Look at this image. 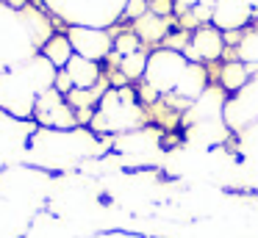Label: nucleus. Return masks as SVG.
<instances>
[{
	"label": "nucleus",
	"mask_w": 258,
	"mask_h": 238,
	"mask_svg": "<svg viewBox=\"0 0 258 238\" xmlns=\"http://www.w3.org/2000/svg\"><path fill=\"white\" fill-rule=\"evenodd\" d=\"M142 122H145V111H142V103L134 89L108 86L106 94L100 97V105H97L89 127L92 133H134L136 127H142Z\"/></svg>",
	"instance_id": "obj_1"
},
{
	"label": "nucleus",
	"mask_w": 258,
	"mask_h": 238,
	"mask_svg": "<svg viewBox=\"0 0 258 238\" xmlns=\"http://www.w3.org/2000/svg\"><path fill=\"white\" fill-rule=\"evenodd\" d=\"M95 136L84 127L75 130H42L34 136V152L42 155V164L47 166H70L75 161L95 152Z\"/></svg>",
	"instance_id": "obj_2"
},
{
	"label": "nucleus",
	"mask_w": 258,
	"mask_h": 238,
	"mask_svg": "<svg viewBox=\"0 0 258 238\" xmlns=\"http://www.w3.org/2000/svg\"><path fill=\"white\" fill-rule=\"evenodd\" d=\"M189 66V61L183 58V53H175V50H153L150 58H147V69H145V77L142 81L150 83L158 94H172L175 86H178L183 69Z\"/></svg>",
	"instance_id": "obj_3"
},
{
	"label": "nucleus",
	"mask_w": 258,
	"mask_h": 238,
	"mask_svg": "<svg viewBox=\"0 0 258 238\" xmlns=\"http://www.w3.org/2000/svg\"><path fill=\"white\" fill-rule=\"evenodd\" d=\"M34 119L47 130H75L78 119H75L73 105L67 103L64 94H58L56 89H47L36 97L34 103Z\"/></svg>",
	"instance_id": "obj_4"
},
{
	"label": "nucleus",
	"mask_w": 258,
	"mask_h": 238,
	"mask_svg": "<svg viewBox=\"0 0 258 238\" xmlns=\"http://www.w3.org/2000/svg\"><path fill=\"white\" fill-rule=\"evenodd\" d=\"M67 39H70V44H73L75 55L89 58V61H97V64L114 53V36L108 31H103V28L70 25Z\"/></svg>",
	"instance_id": "obj_5"
},
{
	"label": "nucleus",
	"mask_w": 258,
	"mask_h": 238,
	"mask_svg": "<svg viewBox=\"0 0 258 238\" xmlns=\"http://www.w3.org/2000/svg\"><path fill=\"white\" fill-rule=\"evenodd\" d=\"M225 53V36L214 25H200L191 31V42L186 44L183 58L189 64H203V61H219Z\"/></svg>",
	"instance_id": "obj_6"
},
{
	"label": "nucleus",
	"mask_w": 258,
	"mask_h": 238,
	"mask_svg": "<svg viewBox=\"0 0 258 238\" xmlns=\"http://www.w3.org/2000/svg\"><path fill=\"white\" fill-rule=\"evenodd\" d=\"M252 17H255V11L250 9L247 0H217V3H214L211 25L219 28L222 33L244 31V28L252 22Z\"/></svg>",
	"instance_id": "obj_7"
},
{
	"label": "nucleus",
	"mask_w": 258,
	"mask_h": 238,
	"mask_svg": "<svg viewBox=\"0 0 258 238\" xmlns=\"http://www.w3.org/2000/svg\"><path fill=\"white\" fill-rule=\"evenodd\" d=\"M208 89V72L203 64H189L183 69V75H180L178 86H175L172 94H178L180 100H186V103H195V100H200V94Z\"/></svg>",
	"instance_id": "obj_8"
},
{
	"label": "nucleus",
	"mask_w": 258,
	"mask_h": 238,
	"mask_svg": "<svg viewBox=\"0 0 258 238\" xmlns=\"http://www.w3.org/2000/svg\"><path fill=\"white\" fill-rule=\"evenodd\" d=\"M64 69H67V75H70V81H73L75 89H95L97 83L103 81L100 64H97V61H89V58H81V55H73Z\"/></svg>",
	"instance_id": "obj_9"
},
{
	"label": "nucleus",
	"mask_w": 258,
	"mask_h": 238,
	"mask_svg": "<svg viewBox=\"0 0 258 238\" xmlns=\"http://www.w3.org/2000/svg\"><path fill=\"white\" fill-rule=\"evenodd\" d=\"M169 31H172V22H169L167 17H156L153 11H147L145 17H139V20L134 22V33L142 39V44L164 42V39L169 36Z\"/></svg>",
	"instance_id": "obj_10"
},
{
	"label": "nucleus",
	"mask_w": 258,
	"mask_h": 238,
	"mask_svg": "<svg viewBox=\"0 0 258 238\" xmlns=\"http://www.w3.org/2000/svg\"><path fill=\"white\" fill-rule=\"evenodd\" d=\"M39 55H45L56 69H64V66L70 64V58L75 55V50H73V44H70L67 33H53V36L39 47Z\"/></svg>",
	"instance_id": "obj_11"
},
{
	"label": "nucleus",
	"mask_w": 258,
	"mask_h": 238,
	"mask_svg": "<svg viewBox=\"0 0 258 238\" xmlns=\"http://www.w3.org/2000/svg\"><path fill=\"white\" fill-rule=\"evenodd\" d=\"M247 81H250V66L241 64V61H228L219 69V86L225 92H239L247 86Z\"/></svg>",
	"instance_id": "obj_12"
},
{
	"label": "nucleus",
	"mask_w": 258,
	"mask_h": 238,
	"mask_svg": "<svg viewBox=\"0 0 258 238\" xmlns=\"http://www.w3.org/2000/svg\"><path fill=\"white\" fill-rule=\"evenodd\" d=\"M108 58H114V64H117V69L122 72L128 81H142L145 77V69H147V58H150V53H145V50H139V53L134 55H125V58H119V55H108Z\"/></svg>",
	"instance_id": "obj_13"
},
{
	"label": "nucleus",
	"mask_w": 258,
	"mask_h": 238,
	"mask_svg": "<svg viewBox=\"0 0 258 238\" xmlns=\"http://www.w3.org/2000/svg\"><path fill=\"white\" fill-rule=\"evenodd\" d=\"M236 55L241 64L250 66V72L258 69V31H244L239 47H236Z\"/></svg>",
	"instance_id": "obj_14"
},
{
	"label": "nucleus",
	"mask_w": 258,
	"mask_h": 238,
	"mask_svg": "<svg viewBox=\"0 0 258 238\" xmlns=\"http://www.w3.org/2000/svg\"><path fill=\"white\" fill-rule=\"evenodd\" d=\"M142 50V39L136 36L134 31H122L114 36V55H119V58H125V55H134Z\"/></svg>",
	"instance_id": "obj_15"
},
{
	"label": "nucleus",
	"mask_w": 258,
	"mask_h": 238,
	"mask_svg": "<svg viewBox=\"0 0 258 238\" xmlns=\"http://www.w3.org/2000/svg\"><path fill=\"white\" fill-rule=\"evenodd\" d=\"M147 0H128V3H125V9H122V17H128V20H139V17H145L147 14Z\"/></svg>",
	"instance_id": "obj_16"
},
{
	"label": "nucleus",
	"mask_w": 258,
	"mask_h": 238,
	"mask_svg": "<svg viewBox=\"0 0 258 238\" xmlns=\"http://www.w3.org/2000/svg\"><path fill=\"white\" fill-rule=\"evenodd\" d=\"M147 9H150L156 17H167V20L175 14V3H172V0H147Z\"/></svg>",
	"instance_id": "obj_17"
},
{
	"label": "nucleus",
	"mask_w": 258,
	"mask_h": 238,
	"mask_svg": "<svg viewBox=\"0 0 258 238\" xmlns=\"http://www.w3.org/2000/svg\"><path fill=\"white\" fill-rule=\"evenodd\" d=\"M53 89H56L58 94H64V97H67L70 92H73V81H70V75H67V69H58L56 72V81H53Z\"/></svg>",
	"instance_id": "obj_18"
},
{
	"label": "nucleus",
	"mask_w": 258,
	"mask_h": 238,
	"mask_svg": "<svg viewBox=\"0 0 258 238\" xmlns=\"http://www.w3.org/2000/svg\"><path fill=\"white\" fill-rule=\"evenodd\" d=\"M172 3H175V14H186V11H191V9H195V6L197 3H200V0H172Z\"/></svg>",
	"instance_id": "obj_19"
},
{
	"label": "nucleus",
	"mask_w": 258,
	"mask_h": 238,
	"mask_svg": "<svg viewBox=\"0 0 258 238\" xmlns=\"http://www.w3.org/2000/svg\"><path fill=\"white\" fill-rule=\"evenodd\" d=\"M247 3H250V9H252V11H255V14H258V0H247Z\"/></svg>",
	"instance_id": "obj_20"
},
{
	"label": "nucleus",
	"mask_w": 258,
	"mask_h": 238,
	"mask_svg": "<svg viewBox=\"0 0 258 238\" xmlns=\"http://www.w3.org/2000/svg\"><path fill=\"white\" fill-rule=\"evenodd\" d=\"M252 22H255V25H252V31H258V14L252 17Z\"/></svg>",
	"instance_id": "obj_21"
}]
</instances>
